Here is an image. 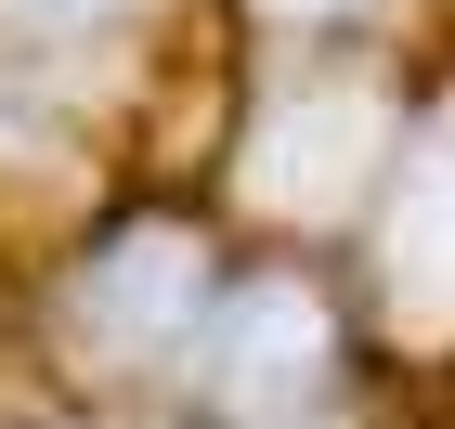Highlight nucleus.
I'll list each match as a JSON object with an SVG mask.
<instances>
[{"label":"nucleus","mask_w":455,"mask_h":429,"mask_svg":"<svg viewBox=\"0 0 455 429\" xmlns=\"http://www.w3.org/2000/svg\"><path fill=\"white\" fill-rule=\"evenodd\" d=\"M209 325V260H196V234L182 221H131V234H105V248L78 260V286H66V338L92 364H156V352H182Z\"/></svg>","instance_id":"obj_1"},{"label":"nucleus","mask_w":455,"mask_h":429,"mask_svg":"<svg viewBox=\"0 0 455 429\" xmlns=\"http://www.w3.org/2000/svg\"><path fill=\"white\" fill-rule=\"evenodd\" d=\"M339 364V325L299 274H260V286H221L209 325H196V377H209L221 417H299Z\"/></svg>","instance_id":"obj_2"},{"label":"nucleus","mask_w":455,"mask_h":429,"mask_svg":"<svg viewBox=\"0 0 455 429\" xmlns=\"http://www.w3.org/2000/svg\"><path fill=\"white\" fill-rule=\"evenodd\" d=\"M390 143V105L364 91V78H339V91H286L260 131H247V195L286 221H325L364 195V156Z\"/></svg>","instance_id":"obj_3"},{"label":"nucleus","mask_w":455,"mask_h":429,"mask_svg":"<svg viewBox=\"0 0 455 429\" xmlns=\"http://www.w3.org/2000/svg\"><path fill=\"white\" fill-rule=\"evenodd\" d=\"M131 0H0V27L13 39H92V27H117Z\"/></svg>","instance_id":"obj_4"},{"label":"nucleus","mask_w":455,"mask_h":429,"mask_svg":"<svg viewBox=\"0 0 455 429\" xmlns=\"http://www.w3.org/2000/svg\"><path fill=\"white\" fill-rule=\"evenodd\" d=\"M274 13H299V27H325V13H364V0H274Z\"/></svg>","instance_id":"obj_5"}]
</instances>
